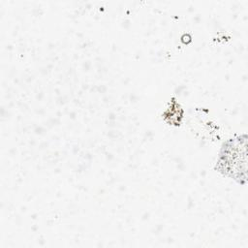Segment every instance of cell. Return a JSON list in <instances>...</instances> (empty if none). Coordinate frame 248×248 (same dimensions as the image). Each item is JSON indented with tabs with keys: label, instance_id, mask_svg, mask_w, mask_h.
<instances>
[{
	"label": "cell",
	"instance_id": "6da1fadb",
	"mask_svg": "<svg viewBox=\"0 0 248 248\" xmlns=\"http://www.w3.org/2000/svg\"><path fill=\"white\" fill-rule=\"evenodd\" d=\"M219 171L239 183L246 181L247 140L246 135L231 139L224 143L217 161Z\"/></svg>",
	"mask_w": 248,
	"mask_h": 248
}]
</instances>
